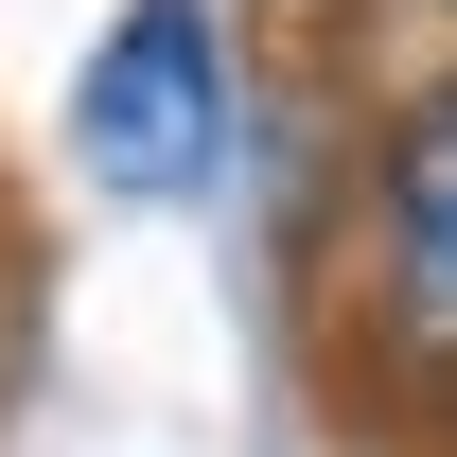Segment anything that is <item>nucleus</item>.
Segmentation results:
<instances>
[{"label": "nucleus", "mask_w": 457, "mask_h": 457, "mask_svg": "<svg viewBox=\"0 0 457 457\" xmlns=\"http://www.w3.org/2000/svg\"><path fill=\"white\" fill-rule=\"evenodd\" d=\"M71 141L106 194H194L228 159V54H212V0H123L88 88H71Z\"/></svg>", "instance_id": "nucleus-1"}, {"label": "nucleus", "mask_w": 457, "mask_h": 457, "mask_svg": "<svg viewBox=\"0 0 457 457\" xmlns=\"http://www.w3.org/2000/svg\"><path fill=\"white\" fill-rule=\"evenodd\" d=\"M387 264L422 317H457V71L387 123Z\"/></svg>", "instance_id": "nucleus-2"}]
</instances>
